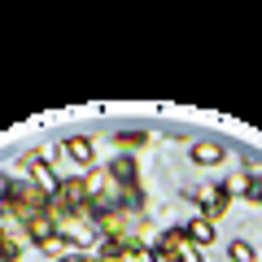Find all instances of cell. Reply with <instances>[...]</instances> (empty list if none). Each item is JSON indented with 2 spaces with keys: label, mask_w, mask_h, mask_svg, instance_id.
Listing matches in <instances>:
<instances>
[{
  "label": "cell",
  "mask_w": 262,
  "mask_h": 262,
  "mask_svg": "<svg viewBox=\"0 0 262 262\" xmlns=\"http://www.w3.org/2000/svg\"><path fill=\"white\" fill-rule=\"evenodd\" d=\"M48 206H53V196H48L35 179H22V184H18V179H9L5 214H13L18 223H27V219H35V214H48Z\"/></svg>",
  "instance_id": "obj_1"
},
{
  "label": "cell",
  "mask_w": 262,
  "mask_h": 262,
  "mask_svg": "<svg viewBox=\"0 0 262 262\" xmlns=\"http://www.w3.org/2000/svg\"><path fill=\"white\" fill-rule=\"evenodd\" d=\"M105 170H110V179H114L118 188H140V166H136V158H131V153H118Z\"/></svg>",
  "instance_id": "obj_2"
},
{
  "label": "cell",
  "mask_w": 262,
  "mask_h": 262,
  "mask_svg": "<svg viewBox=\"0 0 262 262\" xmlns=\"http://www.w3.org/2000/svg\"><path fill=\"white\" fill-rule=\"evenodd\" d=\"M61 149H66V158H70V162H79V166H88V170L96 166V144L88 140V136H70V140H66Z\"/></svg>",
  "instance_id": "obj_3"
},
{
  "label": "cell",
  "mask_w": 262,
  "mask_h": 262,
  "mask_svg": "<svg viewBox=\"0 0 262 262\" xmlns=\"http://www.w3.org/2000/svg\"><path fill=\"white\" fill-rule=\"evenodd\" d=\"M232 201H236V196H232V188H227V179H223V184H214V188H210V201H206V219H210V223L223 219L227 210H232Z\"/></svg>",
  "instance_id": "obj_4"
},
{
  "label": "cell",
  "mask_w": 262,
  "mask_h": 262,
  "mask_svg": "<svg viewBox=\"0 0 262 262\" xmlns=\"http://www.w3.org/2000/svg\"><path fill=\"white\" fill-rule=\"evenodd\" d=\"M22 227H27V241L35 245V249L48 241V236H57V219H53V214H35V219H27Z\"/></svg>",
  "instance_id": "obj_5"
},
{
  "label": "cell",
  "mask_w": 262,
  "mask_h": 262,
  "mask_svg": "<svg viewBox=\"0 0 262 262\" xmlns=\"http://www.w3.org/2000/svg\"><path fill=\"white\" fill-rule=\"evenodd\" d=\"M192 162H196V166H223L227 149H219V144H210V140H196L192 144Z\"/></svg>",
  "instance_id": "obj_6"
},
{
  "label": "cell",
  "mask_w": 262,
  "mask_h": 262,
  "mask_svg": "<svg viewBox=\"0 0 262 262\" xmlns=\"http://www.w3.org/2000/svg\"><path fill=\"white\" fill-rule=\"evenodd\" d=\"M184 232H188V241H192V245H196V249H206V245H210V241H214V223H210V219H206V214H201V219H192V223H188V227H184Z\"/></svg>",
  "instance_id": "obj_7"
},
{
  "label": "cell",
  "mask_w": 262,
  "mask_h": 262,
  "mask_svg": "<svg viewBox=\"0 0 262 262\" xmlns=\"http://www.w3.org/2000/svg\"><path fill=\"white\" fill-rule=\"evenodd\" d=\"M0 262H22V241L0 227Z\"/></svg>",
  "instance_id": "obj_8"
},
{
  "label": "cell",
  "mask_w": 262,
  "mask_h": 262,
  "mask_svg": "<svg viewBox=\"0 0 262 262\" xmlns=\"http://www.w3.org/2000/svg\"><path fill=\"white\" fill-rule=\"evenodd\" d=\"M114 144H118L122 153H131V149H140V144H149V131H118Z\"/></svg>",
  "instance_id": "obj_9"
},
{
  "label": "cell",
  "mask_w": 262,
  "mask_h": 262,
  "mask_svg": "<svg viewBox=\"0 0 262 262\" xmlns=\"http://www.w3.org/2000/svg\"><path fill=\"white\" fill-rule=\"evenodd\" d=\"M227 258H232V262H253V249L245 241H232V245H227Z\"/></svg>",
  "instance_id": "obj_10"
},
{
  "label": "cell",
  "mask_w": 262,
  "mask_h": 262,
  "mask_svg": "<svg viewBox=\"0 0 262 262\" xmlns=\"http://www.w3.org/2000/svg\"><path fill=\"white\" fill-rule=\"evenodd\" d=\"M227 188H232V196H253V179H249V175L227 179Z\"/></svg>",
  "instance_id": "obj_11"
},
{
  "label": "cell",
  "mask_w": 262,
  "mask_h": 262,
  "mask_svg": "<svg viewBox=\"0 0 262 262\" xmlns=\"http://www.w3.org/2000/svg\"><path fill=\"white\" fill-rule=\"evenodd\" d=\"M179 262H206V253L196 249V245H188V249H184V253H179Z\"/></svg>",
  "instance_id": "obj_12"
},
{
  "label": "cell",
  "mask_w": 262,
  "mask_h": 262,
  "mask_svg": "<svg viewBox=\"0 0 262 262\" xmlns=\"http://www.w3.org/2000/svg\"><path fill=\"white\" fill-rule=\"evenodd\" d=\"M253 201H258V206H262V184H253Z\"/></svg>",
  "instance_id": "obj_13"
},
{
  "label": "cell",
  "mask_w": 262,
  "mask_h": 262,
  "mask_svg": "<svg viewBox=\"0 0 262 262\" xmlns=\"http://www.w3.org/2000/svg\"><path fill=\"white\" fill-rule=\"evenodd\" d=\"M96 262H118V258H101V253H96Z\"/></svg>",
  "instance_id": "obj_14"
},
{
  "label": "cell",
  "mask_w": 262,
  "mask_h": 262,
  "mask_svg": "<svg viewBox=\"0 0 262 262\" xmlns=\"http://www.w3.org/2000/svg\"><path fill=\"white\" fill-rule=\"evenodd\" d=\"M75 253H79V249H75ZM75 253H70V258H61V262H75Z\"/></svg>",
  "instance_id": "obj_15"
},
{
  "label": "cell",
  "mask_w": 262,
  "mask_h": 262,
  "mask_svg": "<svg viewBox=\"0 0 262 262\" xmlns=\"http://www.w3.org/2000/svg\"><path fill=\"white\" fill-rule=\"evenodd\" d=\"M0 214H5V201H0Z\"/></svg>",
  "instance_id": "obj_16"
}]
</instances>
